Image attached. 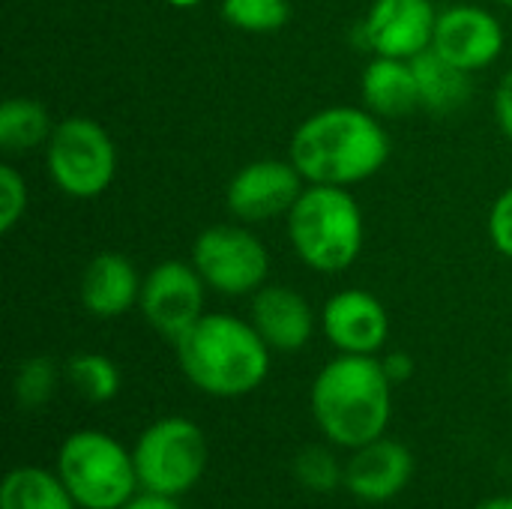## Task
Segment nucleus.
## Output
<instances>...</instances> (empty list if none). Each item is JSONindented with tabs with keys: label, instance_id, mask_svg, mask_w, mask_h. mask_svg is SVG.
Wrapping results in <instances>:
<instances>
[{
	"label": "nucleus",
	"instance_id": "3",
	"mask_svg": "<svg viewBox=\"0 0 512 509\" xmlns=\"http://www.w3.org/2000/svg\"><path fill=\"white\" fill-rule=\"evenodd\" d=\"M174 351L186 381L213 399L249 396L270 375V345L252 321L228 312H204L174 342Z\"/></svg>",
	"mask_w": 512,
	"mask_h": 509
},
{
	"label": "nucleus",
	"instance_id": "11",
	"mask_svg": "<svg viewBox=\"0 0 512 509\" xmlns=\"http://www.w3.org/2000/svg\"><path fill=\"white\" fill-rule=\"evenodd\" d=\"M438 9L432 0H372L366 18L357 24L360 42L372 57L414 60L432 48Z\"/></svg>",
	"mask_w": 512,
	"mask_h": 509
},
{
	"label": "nucleus",
	"instance_id": "20",
	"mask_svg": "<svg viewBox=\"0 0 512 509\" xmlns=\"http://www.w3.org/2000/svg\"><path fill=\"white\" fill-rule=\"evenodd\" d=\"M0 509H78L69 489L48 468L21 465L3 477Z\"/></svg>",
	"mask_w": 512,
	"mask_h": 509
},
{
	"label": "nucleus",
	"instance_id": "23",
	"mask_svg": "<svg viewBox=\"0 0 512 509\" xmlns=\"http://www.w3.org/2000/svg\"><path fill=\"white\" fill-rule=\"evenodd\" d=\"M333 447V444H330ZM324 444L303 447L294 459V477L306 492L330 495L333 489L345 486V465L336 459V453Z\"/></svg>",
	"mask_w": 512,
	"mask_h": 509
},
{
	"label": "nucleus",
	"instance_id": "12",
	"mask_svg": "<svg viewBox=\"0 0 512 509\" xmlns=\"http://www.w3.org/2000/svg\"><path fill=\"white\" fill-rule=\"evenodd\" d=\"M507 45V33L495 12L477 3H456L438 12L432 48L465 72L489 69Z\"/></svg>",
	"mask_w": 512,
	"mask_h": 509
},
{
	"label": "nucleus",
	"instance_id": "25",
	"mask_svg": "<svg viewBox=\"0 0 512 509\" xmlns=\"http://www.w3.org/2000/svg\"><path fill=\"white\" fill-rule=\"evenodd\" d=\"M27 213V180L24 174L3 162L0 165V231L9 234Z\"/></svg>",
	"mask_w": 512,
	"mask_h": 509
},
{
	"label": "nucleus",
	"instance_id": "13",
	"mask_svg": "<svg viewBox=\"0 0 512 509\" xmlns=\"http://www.w3.org/2000/svg\"><path fill=\"white\" fill-rule=\"evenodd\" d=\"M321 330L339 354L378 357L390 336V315L375 294L363 288H345L324 303Z\"/></svg>",
	"mask_w": 512,
	"mask_h": 509
},
{
	"label": "nucleus",
	"instance_id": "30",
	"mask_svg": "<svg viewBox=\"0 0 512 509\" xmlns=\"http://www.w3.org/2000/svg\"><path fill=\"white\" fill-rule=\"evenodd\" d=\"M474 509H512V495H498V498H489V501L477 504Z\"/></svg>",
	"mask_w": 512,
	"mask_h": 509
},
{
	"label": "nucleus",
	"instance_id": "29",
	"mask_svg": "<svg viewBox=\"0 0 512 509\" xmlns=\"http://www.w3.org/2000/svg\"><path fill=\"white\" fill-rule=\"evenodd\" d=\"M123 509H183L180 498H165V495H153V492H138Z\"/></svg>",
	"mask_w": 512,
	"mask_h": 509
},
{
	"label": "nucleus",
	"instance_id": "16",
	"mask_svg": "<svg viewBox=\"0 0 512 509\" xmlns=\"http://www.w3.org/2000/svg\"><path fill=\"white\" fill-rule=\"evenodd\" d=\"M141 276L120 252H99L81 273V306L102 321L126 315L141 300Z\"/></svg>",
	"mask_w": 512,
	"mask_h": 509
},
{
	"label": "nucleus",
	"instance_id": "32",
	"mask_svg": "<svg viewBox=\"0 0 512 509\" xmlns=\"http://www.w3.org/2000/svg\"><path fill=\"white\" fill-rule=\"evenodd\" d=\"M501 6H507V9H512V0H498Z\"/></svg>",
	"mask_w": 512,
	"mask_h": 509
},
{
	"label": "nucleus",
	"instance_id": "2",
	"mask_svg": "<svg viewBox=\"0 0 512 509\" xmlns=\"http://www.w3.org/2000/svg\"><path fill=\"white\" fill-rule=\"evenodd\" d=\"M312 417L327 444L357 450L387 435L393 417V381L381 357L339 354L312 381Z\"/></svg>",
	"mask_w": 512,
	"mask_h": 509
},
{
	"label": "nucleus",
	"instance_id": "7",
	"mask_svg": "<svg viewBox=\"0 0 512 509\" xmlns=\"http://www.w3.org/2000/svg\"><path fill=\"white\" fill-rule=\"evenodd\" d=\"M45 168L63 195L90 201L114 183L117 147L93 117H66L45 144Z\"/></svg>",
	"mask_w": 512,
	"mask_h": 509
},
{
	"label": "nucleus",
	"instance_id": "1",
	"mask_svg": "<svg viewBox=\"0 0 512 509\" xmlns=\"http://www.w3.org/2000/svg\"><path fill=\"white\" fill-rule=\"evenodd\" d=\"M288 159L306 183L354 186L375 177L390 159L384 120L360 105H333L309 114L291 135Z\"/></svg>",
	"mask_w": 512,
	"mask_h": 509
},
{
	"label": "nucleus",
	"instance_id": "31",
	"mask_svg": "<svg viewBox=\"0 0 512 509\" xmlns=\"http://www.w3.org/2000/svg\"><path fill=\"white\" fill-rule=\"evenodd\" d=\"M174 9H192V6H201L204 0H168Z\"/></svg>",
	"mask_w": 512,
	"mask_h": 509
},
{
	"label": "nucleus",
	"instance_id": "24",
	"mask_svg": "<svg viewBox=\"0 0 512 509\" xmlns=\"http://www.w3.org/2000/svg\"><path fill=\"white\" fill-rule=\"evenodd\" d=\"M222 18L243 33H279L291 18L288 0H222Z\"/></svg>",
	"mask_w": 512,
	"mask_h": 509
},
{
	"label": "nucleus",
	"instance_id": "6",
	"mask_svg": "<svg viewBox=\"0 0 512 509\" xmlns=\"http://www.w3.org/2000/svg\"><path fill=\"white\" fill-rule=\"evenodd\" d=\"M132 459L141 492L183 498L207 471V435L189 417H162L138 435Z\"/></svg>",
	"mask_w": 512,
	"mask_h": 509
},
{
	"label": "nucleus",
	"instance_id": "19",
	"mask_svg": "<svg viewBox=\"0 0 512 509\" xmlns=\"http://www.w3.org/2000/svg\"><path fill=\"white\" fill-rule=\"evenodd\" d=\"M51 111L30 96H9L0 105V150L6 156H27L48 144L54 132Z\"/></svg>",
	"mask_w": 512,
	"mask_h": 509
},
{
	"label": "nucleus",
	"instance_id": "22",
	"mask_svg": "<svg viewBox=\"0 0 512 509\" xmlns=\"http://www.w3.org/2000/svg\"><path fill=\"white\" fill-rule=\"evenodd\" d=\"M63 372L57 369V363L51 357H27L18 363L15 378H12V393H15V405L21 411H39L45 408L57 387H60Z\"/></svg>",
	"mask_w": 512,
	"mask_h": 509
},
{
	"label": "nucleus",
	"instance_id": "14",
	"mask_svg": "<svg viewBox=\"0 0 512 509\" xmlns=\"http://www.w3.org/2000/svg\"><path fill=\"white\" fill-rule=\"evenodd\" d=\"M414 477V456L402 441L387 435L351 450L345 462V489L363 504L396 501Z\"/></svg>",
	"mask_w": 512,
	"mask_h": 509
},
{
	"label": "nucleus",
	"instance_id": "5",
	"mask_svg": "<svg viewBox=\"0 0 512 509\" xmlns=\"http://www.w3.org/2000/svg\"><path fill=\"white\" fill-rule=\"evenodd\" d=\"M54 471L78 509H123L141 492L132 450L96 429L72 432L57 450Z\"/></svg>",
	"mask_w": 512,
	"mask_h": 509
},
{
	"label": "nucleus",
	"instance_id": "10",
	"mask_svg": "<svg viewBox=\"0 0 512 509\" xmlns=\"http://www.w3.org/2000/svg\"><path fill=\"white\" fill-rule=\"evenodd\" d=\"M303 189L306 180L291 159H255L231 177L225 207L237 222L261 225L288 216Z\"/></svg>",
	"mask_w": 512,
	"mask_h": 509
},
{
	"label": "nucleus",
	"instance_id": "27",
	"mask_svg": "<svg viewBox=\"0 0 512 509\" xmlns=\"http://www.w3.org/2000/svg\"><path fill=\"white\" fill-rule=\"evenodd\" d=\"M492 108H495V120H498L501 132L512 141V69H507L504 78L498 81Z\"/></svg>",
	"mask_w": 512,
	"mask_h": 509
},
{
	"label": "nucleus",
	"instance_id": "33",
	"mask_svg": "<svg viewBox=\"0 0 512 509\" xmlns=\"http://www.w3.org/2000/svg\"><path fill=\"white\" fill-rule=\"evenodd\" d=\"M510 387H512V375H510Z\"/></svg>",
	"mask_w": 512,
	"mask_h": 509
},
{
	"label": "nucleus",
	"instance_id": "26",
	"mask_svg": "<svg viewBox=\"0 0 512 509\" xmlns=\"http://www.w3.org/2000/svg\"><path fill=\"white\" fill-rule=\"evenodd\" d=\"M489 240L504 258H512V186L495 198L489 210Z\"/></svg>",
	"mask_w": 512,
	"mask_h": 509
},
{
	"label": "nucleus",
	"instance_id": "28",
	"mask_svg": "<svg viewBox=\"0 0 512 509\" xmlns=\"http://www.w3.org/2000/svg\"><path fill=\"white\" fill-rule=\"evenodd\" d=\"M381 366H384L387 378L393 381V387H396V384H405V381L414 375V360H411V354H405V351H390V354H384V357H381Z\"/></svg>",
	"mask_w": 512,
	"mask_h": 509
},
{
	"label": "nucleus",
	"instance_id": "9",
	"mask_svg": "<svg viewBox=\"0 0 512 509\" xmlns=\"http://www.w3.org/2000/svg\"><path fill=\"white\" fill-rule=\"evenodd\" d=\"M207 291L192 261H162L144 276L138 309L144 321L174 345L204 315Z\"/></svg>",
	"mask_w": 512,
	"mask_h": 509
},
{
	"label": "nucleus",
	"instance_id": "17",
	"mask_svg": "<svg viewBox=\"0 0 512 509\" xmlns=\"http://www.w3.org/2000/svg\"><path fill=\"white\" fill-rule=\"evenodd\" d=\"M363 108L381 120H396L420 108V90L411 60L372 57L360 78Z\"/></svg>",
	"mask_w": 512,
	"mask_h": 509
},
{
	"label": "nucleus",
	"instance_id": "21",
	"mask_svg": "<svg viewBox=\"0 0 512 509\" xmlns=\"http://www.w3.org/2000/svg\"><path fill=\"white\" fill-rule=\"evenodd\" d=\"M63 378L90 405H108L120 393V369L111 357L96 351H81L66 360Z\"/></svg>",
	"mask_w": 512,
	"mask_h": 509
},
{
	"label": "nucleus",
	"instance_id": "8",
	"mask_svg": "<svg viewBox=\"0 0 512 509\" xmlns=\"http://www.w3.org/2000/svg\"><path fill=\"white\" fill-rule=\"evenodd\" d=\"M192 267L222 297H246L267 285L270 252L243 222L210 225L192 243Z\"/></svg>",
	"mask_w": 512,
	"mask_h": 509
},
{
	"label": "nucleus",
	"instance_id": "15",
	"mask_svg": "<svg viewBox=\"0 0 512 509\" xmlns=\"http://www.w3.org/2000/svg\"><path fill=\"white\" fill-rule=\"evenodd\" d=\"M249 321L270 351L294 354L315 336L318 318L312 303L288 285H264L252 294Z\"/></svg>",
	"mask_w": 512,
	"mask_h": 509
},
{
	"label": "nucleus",
	"instance_id": "4",
	"mask_svg": "<svg viewBox=\"0 0 512 509\" xmlns=\"http://www.w3.org/2000/svg\"><path fill=\"white\" fill-rule=\"evenodd\" d=\"M285 225L297 258L315 273H345L363 252V210L342 186L306 183L303 195L285 216Z\"/></svg>",
	"mask_w": 512,
	"mask_h": 509
},
{
	"label": "nucleus",
	"instance_id": "18",
	"mask_svg": "<svg viewBox=\"0 0 512 509\" xmlns=\"http://www.w3.org/2000/svg\"><path fill=\"white\" fill-rule=\"evenodd\" d=\"M411 63H414V75H417L420 108H426L432 114H453V111L468 105L471 72L453 66L435 48L417 54Z\"/></svg>",
	"mask_w": 512,
	"mask_h": 509
}]
</instances>
